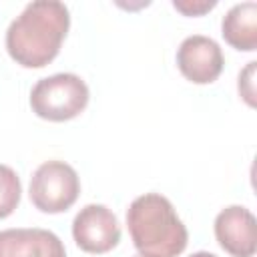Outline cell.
<instances>
[{
  "instance_id": "cell-3",
  "label": "cell",
  "mask_w": 257,
  "mask_h": 257,
  "mask_svg": "<svg viewBox=\"0 0 257 257\" xmlns=\"http://www.w3.org/2000/svg\"><path fill=\"white\" fill-rule=\"evenodd\" d=\"M88 104L86 82L72 72H58L40 78L30 92L32 110L46 120L62 122L78 116Z\"/></svg>"
},
{
  "instance_id": "cell-5",
  "label": "cell",
  "mask_w": 257,
  "mask_h": 257,
  "mask_svg": "<svg viewBox=\"0 0 257 257\" xmlns=\"http://www.w3.org/2000/svg\"><path fill=\"white\" fill-rule=\"evenodd\" d=\"M72 237L76 245L92 255L114 249L120 241V227L116 215L104 207L90 203L82 207L72 221Z\"/></svg>"
},
{
  "instance_id": "cell-10",
  "label": "cell",
  "mask_w": 257,
  "mask_h": 257,
  "mask_svg": "<svg viewBox=\"0 0 257 257\" xmlns=\"http://www.w3.org/2000/svg\"><path fill=\"white\" fill-rule=\"evenodd\" d=\"M22 185L14 169L8 165H0V219H6L14 213L20 203Z\"/></svg>"
},
{
  "instance_id": "cell-1",
  "label": "cell",
  "mask_w": 257,
  "mask_h": 257,
  "mask_svg": "<svg viewBox=\"0 0 257 257\" xmlns=\"http://www.w3.org/2000/svg\"><path fill=\"white\" fill-rule=\"evenodd\" d=\"M70 14L58 0H34L10 22L6 50L24 68H42L52 62L68 32Z\"/></svg>"
},
{
  "instance_id": "cell-11",
  "label": "cell",
  "mask_w": 257,
  "mask_h": 257,
  "mask_svg": "<svg viewBox=\"0 0 257 257\" xmlns=\"http://www.w3.org/2000/svg\"><path fill=\"white\" fill-rule=\"evenodd\" d=\"M255 68H257L255 60L247 62V66L239 72V82H237L239 94L249 106H255Z\"/></svg>"
},
{
  "instance_id": "cell-9",
  "label": "cell",
  "mask_w": 257,
  "mask_h": 257,
  "mask_svg": "<svg viewBox=\"0 0 257 257\" xmlns=\"http://www.w3.org/2000/svg\"><path fill=\"white\" fill-rule=\"evenodd\" d=\"M221 34L237 50L251 52L257 48V4L241 2L229 8L221 22Z\"/></svg>"
},
{
  "instance_id": "cell-13",
  "label": "cell",
  "mask_w": 257,
  "mask_h": 257,
  "mask_svg": "<svg viewBox=\"0 0 257 257\" xmlns=\"http://www.w3.org/2000/svg\"><path fill=\"white\" fill-rule=\"evenodd\" d=\"M191 257H217V255H213V253H209V251H197V253H193Z\"/></svg>"
},
{
  "instance_id": "cell-12",
  "label": "cell",
  "mask_w": 257,
  "mask_h": 257,
  "mask_svg": "<svg viewBox=\"0 0 257 257\" xmlns=\"http://www.w3.org/2000/svg\"><path fill=\"white\" fill-rule=\"evenodd\" d=\"M173 6L185 16H201L217 6L215 0H173Z\"/></svg>"
},
{
  "instance_id": "cell-8",
  "label": "cell",
  "mask_w": 257,
  "mask_h": 257,
  "mask_svg": "<svg viewBox=\"0 0 257 257\" xmlns=\"http://www.w3.org/2000/svg\"><path fill=\"white\" fill-rule=\"evenodd\" d=\"M0 257H66V249L48 229H4L0 231Z\"/></svg>"
},
{
  "instance_id": "cell-2",
  "label": "cell",
  "mask_w": 257,
  "mask_h": 257,
  "mask_svg": "<svg viewBox=\"0 0 257 257\" xmlns=\"http://www.w3.org/2000/svg\"><path fill=\"white\" fill-rule=\"evenodd\" d=\"M126 227L143 257H177L185 251L189 233L173 203L159 193L137 197L126 209Z\"/></svg>"
},
{
  "instance_id": "cell-7",
  "label": "cell",
  "mask_w": 257,
  "mask_h": 257,
  "mask_svg": "<svg viewBox=\"0 0 257 257\" xmlns=\"http://www.w3.org/2000/svg\"><path fill=\"white\" fill-rule=\"evenodd\" d=\"M255 217L241 205L225 207L215 219V237L233 257H253L257 251Z\"/></svg>"
},
{
  "instance_id": "cell-14",
  "label": "cell",
  "mask_w": 257,
  "mask_h": 257,
  "mask_svg": "<svg viewBox=\"0 0 257 257\" xmlns=\"http://www.w3.org/2000/svg\"><path fill=\"white\" fill-rule=\"evenodd\" d=\"M137 257H143V255H137Z\"/></svg>"
},
{
  "instance_id": "cell-6",
  "label": "cell",
  "mask_w": 257,
  "mask_h": 257,
  "mask_svg": "<svg viewBox=\"0 0 257 257\" xmlns=\"http://www.w3.org/2000/svg\"><path fill=\"white\" fill-rule=\"evenodd\" d=\"M225 64L221 46L203 34L187 36L177 50V66L181 74L195 84H209L217 80Z\"/></svg>"
},
{
  "instance_id": "cell-4",
  "label": "cell",
  "mask_w": 257,
  "mask_h": 257,
  "mask_svg": "<svg viewBox=\"0 0 257 257\" xmlns=\"http://www.w3.org/2000/svg\"><path fill=\"white\" fill-rule=\"evenodd\" d=\"M80 193L76 171L64 161L42 163L30 179V201L42 213H62L74 205Z\"/></svg>"
}]
</instances>
